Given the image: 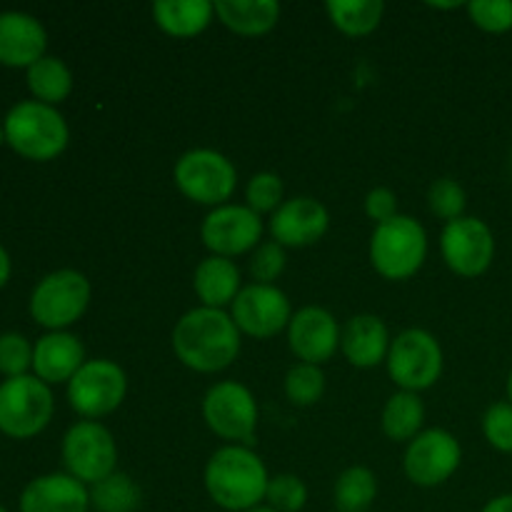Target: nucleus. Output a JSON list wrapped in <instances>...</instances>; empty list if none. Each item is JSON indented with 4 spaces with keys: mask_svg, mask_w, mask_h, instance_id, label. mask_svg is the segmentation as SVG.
I'll return each instance as SVG.
<instances>
[{
    "mask_svg": "<svg viewBox=\"0 0 512 512\" xmlns=\"http://www.w3.org/2000/svg\"><path fill=\"white\" fill-rule=\"evenodd\" d=\"M170 345L180 363L193 373L213 375L230 368L243 348V335L228 310L198 308L188 310L175 323Z\"/></svg>",
    "mask_w": 512,
    "mask_h": 512,
    "instance_id": "f257e3e1",
    "label": "nucleus"
},
{
    "mask_svg": "<svg viewBox=\"0 0 512 512\" xmlns=\"http://www.w3.org/2000/svg\"><path fill=\"white\" fill-rule=\"evenodd\" d=\"M270 473L248 445H223L208 458L203 485L208 498L228 512H248L265 503Z\"/></svg>",
    "mask_w": 512,
    "mask_h": 512,
    "instance_id": "f03ea898",
    "label": "nucleus"
},
{
    "mask_svg": "<svg viewBox=\"0 0 512 512\" xmlns=\"http://www.w3.org/2000/svg\"><path fill=\"white\" fill-rule=\"evenodd\" d=\"M5 143L25 160L48 163L65 153L70 143L68 120L53 105L20 100L3 118Z\"/></svg>",
    "mask_w": 512,
    "mask_h": 512,
    "instance_id": "7ed1b4c3",
    "label": "nucleus"
},
{
    "mask_svg": "<svg viewBox=\"0 0 512 512\" xmlns=\"http://www.w3.org/2000/svg\"><path fill=\"white\" fill-rule=\"evenodd\" d=\"M428 233L423 223L410 215H395L388 223L375 225L370 235L368 258L375 273L390 283H403L418 275L428 260Z\"/></svg>",
    "mask_w": 512,
    "mask_h": 512,
    "instance_id": "20e7f679",
    "label": "nucleus"
},
{
    "mask_svg": "<svg viewBox=\"0 0 512 512\" xmlns=\"http://www.w3.org/2000/svg\"><path fill=\"white\" fill-rule=\"evenodd\" d=\"M173 180L183 198L213 210L233 198L238 188V168L220 150L193 148L175 160Z\"/></svg>",
    "mask_w": 512,
    "mask_h": 512,
    "instance_id": "39448f33",
    "label": "nucleus"
},
{
    "mask_svg": "<svg viewBox=\"0 0 512 512\" xmlns=\"http://www.w3.org/2000/svg\"><path fill=\"white\" fill-rule=\"evenodd\" d=\"M93 288L80 270L60 268L38 280L30 293V318L48 333L68 330L88 310Z\"/></svg>",
    "mask_w": 512,
    "mask_h": 512,
    "instance_id": "423d86ee",
    "label": "nucleus"
},
{
    "mask_svg": "<svg viewBox=\"0 0 512 512\" xmlns=\"http://www.w3.org/2000/svg\"><path fill=\"white\" fill-rule=\"evenodd\" d=\"M390 380L398 390L423 393L440 380L445 368L443 345L430 330L408 328L398 333L390 343L388 360H385Z\"/></svg>",
    "mask_w": 512,
    "mask_h": 512,
    "instance_id": "0eeeda50",
    "label": "nucleus"
},
{
    "mask_svg": "<svg viewBox=\"0 0 512 512\" xmlns=\"http://www.w3.org/2000/svg\"><path fill=\"white\" fill-rule=\"evenodd\" d=\"M53 413V390L35 375L5 378L0 383V433L8 438H35L48 428Z\"/></svg>",
    "mask_w": 512,
    "mask_h": 512,
    "instance_id": "6e6552de",
    "label": "nucleus"
},
{
    "mask_svg": "<svg viewBox=\"0 0 512 512\" xmlns=\"http://www.w3.org/2000/svg\"><path fill=\"white\" fill-rule=\"evenodd\" d=\"M205 425L225 440V445H253L260 410L253 390L238 380H220L210 385L200 403Z\"/></svg>",
    "mask_w": 512,
    "mask_h": 512,
    "instance_id": "1a4fd4ad",
    "label": "nucleus"
},
{
    "mask_svg": "<svg viewBox=\"0 0 512 512\" xmlns=\"http://www.w3.org/2000/svg\"><path fill=\"white\" fill-rule=\"evenodd\" d=\"M65 473L83 485H95L118 470V443L100 420H78L60 443Z\"/></svg>",
    "mask_w": 512,
    "mask_h": 512,
    "instance_id": "9d476101",
    "label": "nucleus"
},
{
    "mask_svg": "<svg viewBox=\"0 0 512 512\" xmlns=\"http://www.w3.org/2000/svg\"><path fill=\"white\" fill-rule=\"evenodd\" d=\"M128 395V375L115 360H85L68 383V403L83 420H100L115 413Z\"/></svg>",
    "mask_w": 512,
    "mask_h": 512,
    "instance_id": "9b49d317",
    "label": "nucleus"
},
{
    "mask_svg": "<svg viewBox=\"0 0 512 512\" xmlns=\"http://www.w3.org/2000/svg\"><path fill=\"white\" fill-rule=\"evenodd\" d=\"M463 445L450 430L428 428L413 438L403 455V473L418 488H438L458 473Z\"/></svg>",
    "mask_w": 512,
    "mask_h": 512,
    "instance_id": "f8f14e48",
    "label": "nucleus"
},
{
    "mask_svg": "<svg viewBox=\"0 0 512 512\" xmlns=\"http://www.w3.org/2000/svg\"><path fill=\"white\" fill-rule=\"evenodd\" d=\"M440 255L460 278H480L495 260V235L485 220L475 215L445 223L440 233Z\"/></svg>",
    "mask_w": 512,
    "mask_h": 512,
    "instance_id": "ddd939ff",
    "label": "nucleus"
},
{
    "mask_svg": "<svg viewBox=\"0 0 512 512\" xmlns=\"http://www.w3.org/2000/svg\"><path fill=\"white\" fill-rule=\"evenodd\" d=\"M200 240L210 255L235 260L258 248L263 240V218L248 205L225 203L205 215L200 223Z\"/></svg>",
    "mask_w": 512,
    "mask_h": 512,
    "instance_id": "4468645a",
    "label": "nucleus"
},
{
    "mask_svg": "<svg viewBox=\"0 0 512 512\" xmlns=\"http://www.w3.org/2000/svg\"><path fill=\"white\" fill-rule=\"evenodd\" d=\"M228 313L238 325L240 335H248L253 340H270L288 330L293 305L278 285L250 283L243 285Z\"/></svg>",
    "mask_w": 512,
    "mask_h": 512,
    "instance_id": "2eb2a0df",
    "label": "nucleus"
},
{
    "mask_svg": "<svg viewBox=\"0 0 512 512\" xmlns=\"http://www.w3.org/2000/svg\"><path fill=\"white\" fill-rule=\"evenodd\" d=\"M340 328L343 325H338V320L328 308L305 305V308L295 310L288 330H285L290 353L298 358V363H328L340 350Z\"/></svg>",
    "mask_w": 512,
    "mask_h": 512,
    "instance_id": "dca6fc26",
    "label": "nucleus"
},
{
    "mask_svg": "<svg viewBox=\"0 0 512 512\" xmlns=\"http://www.w3.org/2000/svg\"><path fill=\"white\" fill-rule=\"evenodd\" d=\"M270 240L288 248H310L330 230V213L318 198L295 195L270 215Z\"/></svg>",
    "mask_w": 512,
    "mask_h": 512,
    "instance_id": "f3484780",
    "label": "nucleus"
},
{
    "mask_svg": "<svg viewBox=\"0 0 512 512\" xmlns=\"http://www.w3.org/2000/svg\"><path fill=\"white\" fill-rule=\"evenodd\" d=\"M48 33L35 15L20 10L0 13V65L5 68H25L45 58Z\"/></svg>",
    "mask_w": 512,
    "mask_h": 512,
    "instance_id": "a211bd4d",
    "label": "nucleus"
},
{
    "mask_svg": "<svg viewBox=\"0 0 512 512\" xmlns=\"http://www.w3.org/2000/svg\"><path fill=\"white\" fill-rule=\"evenodd\" d=\"M390 343H393V338H390L388 325L373 313L353 315L340 328V353L358 370L383 365L388 360Z\"/></svg>",
    "mask_w": 512,
    "mask_h": 512,
    "instance_id": "6ab92c4d",
    "label": "nucleus"
},
{
    "mask_svg": "<svg viewBox=\"0 0 512 512\" xmlns=\"http://www.w3.org/2000/svg\"><path fill=\"white\" fill-rule=\"evenodd\" d=\"M20 512H90V490L68 473L33 478L20 493Z\"/></svg>",
    "mask_w": 512,
    "mask_h": 512,
    "instance_id": "aec40b11",
    "label": "nucleus"
},
{
    "mask_svg": "<svg viewBox=\"0 0 512 512\" xmlns=\"http://www.w3.org/2000/svg\"><path fill=\"white\" fill-rule=\"evenodd\" d=\"M85 345L68 330L45 333L33 345V375L45 385H68L73 375L85 365Z\"/></svg>",
    "mask_w": 512,
    "mask_h": 512,
    "instance_id": "412c9836",
    "label": "nucleus"
},
{
    "mask_svg": "<svg viewBox=\"0 0 512 512\" xmlns=\"http://www.w3.org/2000/svg\"><path fill=\"white\" fill-rule=\"evenodd\" d=\"M193 290L198 295L200 305H205V308H230L240 290H243L238 263L228 258H218V255H208L195 268Z\"/></svg>",
    "mask_w": 512,
    "mask_h": 512,
    "instance_id": "4be33fe9",
    "label": "nucleus"
},
{
    "mask_svg": "<svg viewBox=\"0 0 512 512\" xmlns=\"http://www.w3.org/2000/svg\"><path fill=\"white\" fill-rule=\"evenodd\" d=\"M155 25L170 38H195L215 20V3L210 0H158L150 8Z\"/></svg>",
    "mask_w": 512,
    "mask_h": 512,
    "instance_id": "5701e85b",
    "label": "nucleus"
},
{
    "mask_svg": "<svg viewBox=\"0 0 512 512\" xmlns=\"http://www.w3.org/2000/svg\"><path fill=\"white\" fill-rule=\"evenodd\" d=\"M215 18L240 38H260L278 25L280 3L275 0H218Z\"/></svg>",
    "mask_w": 512,
    "mask_h": 512,
    "instance_id": "b1692460",
    "label": "nucleus"
},
{
    "mask_svg": "<svg viewBox=\"0 0 512 512\" xmlns=\"http://www.w3.org/2000/svg\"><path fill=\"white\" fill-rule=\"evenodd\" d=\"M425 425V405L418 393H408V390H398L388 398L383 405V415H380V428H383L385 438L393 443H410L423 433Z\"/></svg>",
    "mask_w": 512,
    "mask_h": 512,
    "instance_id": "393cba45",
    "label": "nucleus"
},
{
    "mask_svg": "<svg viewBox=\"0 0 512 512\" xmlns=\"http://www.w3.org/2000/svg\"><path fill=\"white\" fill-rule=\"evenodd\" d=\"M28 90L33 93V100L58 108L60 103L70 98L73 93V70L55 55H45L38 63L25 70Z\"/></svg>",
    "mask_w": 512,
    "mask_h": 512,
    "instance_id": "a878e982",
    "label": "nucleus"
},
{
    "mask_svg": "<svg viewBox=\"0 0 512 512\" xmlns=\"http://www.w3.org/2000/svg\"><path fill=\"white\" fill-rule=\"evenodd\" d=\"M330 23L348 38H365L383 23V0H330L325 5Z\"/></svg>",
    "mask_w": 512,
    "mask_h": 512,
    "instance_id": "bb28decb",
    "label": "nucleus"
},
{
    "mask_svg": "<svg viewBox=\"0 0 512 512\" xmlns=\"http://www.w3.org/2000/svg\"><path fill=\"white\" fill-rule=\"evenodd\" d=\"M378 500V475L365 465H350L335 478L333 505L338 512H368Z\"/></svg>",
    "mask_w": 512,
    "mask_h": 512,
    "instance_id": "cd10ccee",
    "label": "nucleus"
},
{
    "mask_svg": "<svg viewBox=\"0 0 512 512\" xmlns=\"http://www.w3.org/2000/svg\"><path fill=\"white\" fill-rule=\"evenodd\" d=\"M90 510L95 512H138L143 503L138 483L128 473L115 470L100 483L90 485Z\"/></svg>",
    "mask_w": 512,
    "mask_h": 512,
    "instance_id": "c85d7f7f",
    "label": "nucleus"
},
{
    "mask_svg": "<svg viewBox=\"0 0 512 512\" xmlns=\"http://www.w3.org/2000/svg\"><path fill=\"white\" fill-rule=\"evenodd\" d=\"M285 398L298 408H310V405L320 403L325 395V373L320 365L310 363H295L293 368L285 373L283 380Z\"/></svg>",
    "mask_w": 512,
    "mask_h": 512,
    "instance_id": "c756f323",
    "label": "nucleus"
},
{
    "mask_svg": "<svg viewBox=\"0 0 512 512\" xmlns=\"http://www.w3.org/2000/svg\"><path fill=\"white\" fill-rule=\"evenodd\" d=\"M428 208L438 220L453 223L463 218L468 208V193L455 178H438L428 188Z\"/></svg>",
    "mask_w": 512,
    "mask_h": 512,
    "instance_id": "7c9ffc66",
    "label": "nucleus"
},
{
    "mask_svg": "<svg viewBox=\"0 0 512 512\" xmlns=\"http://www.w3.org/2000/svg\"><path fill=\"white\" fill-rule=\"evenodd\" d=\"M283 203L285 188L278 173L263 170V173H255L253 178L248 180V185H245V205H248L253 213H258L260 218H263V215H273Z\"/></svg>",
    "mask_w": 512,
    "mask_h": 512,
    "instance_id": "2f4dec72",
    "label": "nucleus"
},
{
    "mask_svg": "<svg viewBox=\"0 0 512 512\" xmlns=\"http://www.w3.org/2000/svg\"><path fill=\"white\" fill-rule=\"evenodd\" d=\"M265 505L278 512H300L308 505V485L293 473L270 475Z\"/></svg>",
    "mask_w": 512,
    "mask_h": 512,
    "instance_id": "473e14b6",
    "label": "nucleus"
},
{
    "mask_svg": "<svg viewBox=\"0 0 512 512\" xmlns=\"http://www.w3.org/2000/svg\"><path fill=\"white\" fill-rule=\"evenodd\" d=\"M285 265H288V250L275 240L260 243L248 260L250 278L260 285H275V280L285 273Z\"/></svg>",
    "mask_w": 512,
    "mask_h": 512,
    "instance_id": "72a5a7b5",
    "label": "nucleus"
},
{
    "mask_svg": "<svg viewBox=\"0 0 512 512\" xmlns=\"http://www.w3.org/2000/svg\"><path fill=\"white\" fill-rule=\"evenodd\" d=\"M465 10L483 33L503 35L512 30V0H470Z\"/></svg>",
    "mask_w": 512,
    "mask_h": 512,
    "instance_id": "f704fd0d",
    "label": "nucleus"
},
{
    "mask_svg": "<svg viewBox=\"0 0 512 512\" xmlns=\"http://www.w3.org/2000/svg\"><path fill=\"white\" fill-rule=\"evenodd\" d=\"M33 370V345L23 333L0 335V373L5 378H20Z\"/></svg>",
    "mask_w": 512,
    "mask_h": 512,
    "instance_id": "c9c22d12",
    "label": "nucleus"
},
{
    "mask_svg": "<svg viewBox=\"0 0 512 512\" xmlns=\"http://www.w3.org/2000/svg\"><path fill=\"white\" fill-rule=\"evenodd\" d=\"M483 435L488 445L498 453H512V405L498 400L483 415Z\"/></svg>",
    "mask_w": 512,
    "mask_h": 512,
    "instance_id": "e433bc0d",
    "label": "nucleus"
},
{
    "mask_svg": "<svg viewBox=\"0 0 512 512\" xmlns=\"http://www.w3.org/2000/svg\"><path fill=\"white\" fill-rule=\"evenodd\" d=\"M363 208H365V215H368L375 225L388 223V220H393L395 215H400L398 195H395V190L385 188V185H378V188H373L368 195H365Z\"/></svg>",
    "mask_w": 512,
    "mask_h": 512,
    "instance_id": "4c0bfd02",
    "label": "nucleus"
},
{
    "mask_svg": "<svg viewBox=\"0 0 512 512\" xmlns=\"http://www.w3.org/2000/svg\"><path fill=\"white\" fill-rule=\"evenodd\" d=\"M480 512H512V493H503L498 498L488 500Z\"/></svg>",
    "mask_w": 512,
    "mask_h": 512,
    "instance_id": "58836bf2",
    "label": "nucleus"
},
{
    "mask_svg": "<svg viewBox=\"0 0 512 512\" xmlns=\"http://www.w3.org/2000/svg\"><path fill=\"white\" fill-rule=\"evenodd\" d=\"M10 273H13V263H10L8 250H5L3 245H0V290H3L5 285H8Z\"/></svg>",
    "mask_w": 512,
    "mask_h": 512,
    "instance_id": "ea45409f",
    "label": "nucleus"
},
{
    "mask_svg": "<svg viewBox=\"0 0 512 512\" xmlns=\"http://www.w3.org/2000/svg\"><path fill=\"white\" fill-rule=\"evenodd\" d=\"M430 8H435V10H455V8H460V3H430Z\"/></svg>",
    "mask_w": 512,
    "mask_h": 512,
    "instance_id": "a19ab883",
    "label": "nucleus"
},
{
    "mask_svg": "<svg viewBox=\"0 0 512 512\" xmlns=\"http://www.w3.org/2000/svg\"><path fill=\"white\" fill-rule=\"evenodd\" d=\"M505 393H508V403L512 405V370L508 373V383H505Z\"/></svg>",
    "mask_w": 512,
    "mask_h": 512,
    "instance_id": "79ce46f5",
    "label": "nucleus"
},
{
    "mask_svg": "<svg viewBox=\"0 0 512 512\" xmlns=\"http://www.w3.org/2000/svg\"><path fill=\"white\" fill-rule=\"evenodd\" d=\"M248 512H278V510H273V508H268V505H258V508H253V510H248Z\"/></svg>",
    "mask_w": 512,
    "mask_h": 512,
    "instance_id": "37998d69",
    "label": "nucleus"
},
{
    "mask_svg": "<svg viewBox=\"0 0 512 512\" xmlns=\"http://www.w3.org/2000/svg\"><path fill=\"white\" fill-rule=\"evenodd\" d=\"M5 143V128H3V120H0V145Z\"/></svg>",
    "mask_w": 512,
    "mask_h": 512,
    "instance_id": "c03bdc74",
    "label": "nucleus"
},
{
    "mask_svg": "<svg viewBox=\"0 0 512 512\" xmlns=\"http://www.w3.org/2000/svg\"><path fill=\"white\" fill-rule=\"evenodd\" d=\"M0 512H8V510H5V508H3V505H0Z\"/></svg>",
    "mask_w": 512,
    "mask_h": 512,
    "instance_id": "a18cd8bd",
    "label": "nucleus"
}]
</instances>
